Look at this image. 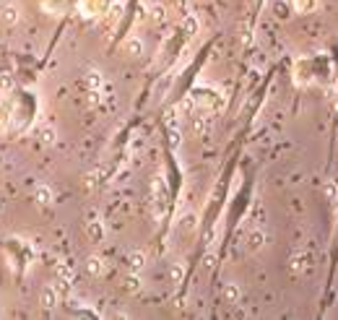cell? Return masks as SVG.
Listing matches in <instances>:
<instances>
[{
  "mask_svg": "<svg viewBox=\"0 0 338 320\" xmlns=\"http://www.w3.org/2000/svg\"><path fill=\"white\" fill-rule=\"evenodd\" d=\"M153 203H156V216H161L164 211V201H166V180L159 175L156 180H153Z\"/></svg>",
  "mask_w": 338,
  "mask_h": 320,
  "instance_id": "1",
  "label": "cell"
},
{
  "mask_svg": "<svg viewBox=\"0 0 338 320\" xmlns=\"http://www.w3.org/2000/svg\"><path fill=\"white\" fill-rule=\"evenodd\" d=\"M57 302H60V292H57V286H44L42 292H39V304L44 310H55L57 307Z\"/></svg>",
  "mask_w": 338,
  "mask_h": 320,
  "instance_id": "2",
  "label": "cell"
},
{
  "mask_svg": "<svg viewBox=\"0 0 338 320\" xmlns=\"http://www.w3.org/2000/svg\"><path fill=\"white\" fill-rule=\"evenodd\" d=\"M34 201H37V206H50L52 201H55V190L50 188V185H39L37 190H34Z\"/></svg>",
  "mask_w": 338,
  "mask_h": 320,
  "instance_id": "3",
  "label": "cell"
},
{
  "mask_svg": "<svg viewBox=\"0 0 338 320\" xmlns=\"http://www.w3.org/2000/svg\"><path fill=\"white\" fill-rule=\"evenodd\" d=\"M104 271H107V266L102 258H97V255L86 258V273H91V276H104Z\"/></svg>",
  "mask_w": 338,
  "mask_h": 320,
  "instance_id": "4",
  "label": "cell"
},
{
  "mask_svg": "<svg viewBox=\"0 0 338 320\" xmlns=\"http://www.w3.org/2000/svg\"><path fill=\"white\" fill-rule=\"evenodd\" d=\"M122 47H125V52H128V55L141 57V55H143V39H141V37H128Z\"/></svg>",
  "mask_w": 338,
  "mask_h": 320,
  "instance_id": "5",
  "label": "cell"
},
{
  "mask_svg": "<svg viewBox=\"0 0 338 320\" xmlns=\"http://www.w3.org/2000/svg\"><path fill=\"white\" fill-rule=\"evenodd\" d=\"M239 297H242V289H239V284H237V281L224 284V299H226L229 304H237V302H239Z\"/></svg>",
  "mask_w": 338,
  "mask_h": 320,
  "instance_id": "6",
  "label": "cell"
},
{
  "mask_svg": "<svg viewBox=\"0 0 338 320\" xmlns=\"http://www.w3.org/2000/svg\"><path fill=\"white\" fill-rule=\"evenodd\" d=\"M128 266H130V271H133V273L143 271V266H146V253H141V250L128 253Z\"/></svg>",
  "mask_w": 338,
  "mask_h": 320,
  "instance_id": "7",
  "label": "cell"
},
{
  "mask_svg": "<svg viewBox=\"0 0 338 320\" xmlns=\"http://www.w3.org/2000/svg\"><path fill=\"white\" fill-rule=\"evenodd\" d=\"M263 245H266V232L258 226V229H252V232L247 234V248H250V250H260Z\"/></svg>",
  "mask_w": 338,
  "mask_h": 320,
  "instance_id": "8",
  "label": "cell"
},
{
  "mask_svg": "<svg viewBox=\"0 0 338 320\" xmlns=\"http://www.w3.org/2000/svg\"><path fill=\"white\" fill-rule=\"evenodd\" d=\"M86 232L94 237L97 242H102V239H104V224H102L99 219H91V221H86Z\"/></svg>",
  "mask_w": 338,
  "mask_h": 320,
  "instance_id": "9",
  "label": "cell"
},
{
  "mask_svg": "<svg viewBox=\"0 0 338 320\" xmlns=\"http://www.w3.org/2000/svg\"><path fill=\"white\" fill-rule=\"evenodd\" d=\"M86 84H89V89H104V75L97 68H91L86 73Z\"/></svg>",
  "mask_w": 338,
  "mask_h": 320,
  "instance_id": "10",
  "label": "cell"
},
{
  "mask_svg": "<svg viewBox=\"0 0 338 320\" xmlns=\"http://www.w3.org/2000/svg\"><path fill=\"white\" fill-rule=\"evenodd\" d=\"M195 226H198V216L190 211V213H182V219H180V229L182 232H195Z\"/></svg>",
  "mask_w": 338,
  "mask_h": 320,
  "instance_id": "11",
  "label": "cell"
},
{
  "mask_svg": "<svg viewBox=\"0 0 338 320\" xmlns=\"http://www.w3.org/2000/svg\"><path fill=\"white\" fill-rule=\"evenodd\" d=\"M291 8L297 13H310L317 8V0H291Z\"/></svg>",
  "mask_w": 338,
  "mask_h": 320,
  "instance_id": "12",
  "label": "cell"
},
{
  "mask_svg": "<svg viewBox=\"0 0 338 320\" xmlns=\"http://www.w3.org/2000/svg\"><path fill=\"white\" fill-rule=\"evenodd\" d=\"M19 19H21V13H19V8H16V6H6V8H3V21H6L8 26L19 24Z\"/></svg>",
  "mask_w": 338,
  "mask_h": 320,
  "instance_id": "13",
  "label": "cell"
},
{
  "mask_svg": "<svg viewBox=\"0 0 338 320\" xmlns=\"http://www.w3.org/2000/svg\"><path fill=\"white\" fill-rule=\"evenodd\" d=\"M39 141H42V143H47V146H52V143L57 141V133H55V128H52V125H44V128H39Z\"/></svg>",
  "mask_w": 338,
  "mask_h": 320,
  "instance_id": "14",
  "label": "cell"
},
{
  "mask_svg": "<svg viewBox=\"0 0 338 320\" xmlns=\"http://www.w3.org/2000/svg\"><path fill=\"white\" fill-rule=\"evenodd\" d=\"M169 276H172V284H182V279H185V263H172V268H169Z\"/></svg>",
  "mask_w": 338,
  "mask_h": 320,
  "instance_id": "15",
  "label": "cell"
},
{
  "mask_svg": "<svg viewBox=\"0 0 338 320\" xmlns=\"http://www.w3.org/2000/svg\"><path fill=\"white\" fill-rule=\"evenodd\" d=\"M182 29H185V34H198V19L193 16V13H188V16H185Z\"/></svg>",
  "mask_w": 338,
  "mask_h": 320,
  "instance_id": "16",
  "label": "cell"
},
{
  "mask_svg": "<svg viewBox=\"0 0 338 320\" xmlns=\"http://www.w3.org/2000/svg\"><path fill=\"white\" fill-rule=\"evenodd\" d=\"M125 289H128L130 294L141 292V279H138V276H128V279H125Z\"/></svg>",
  "mask_w": 338,
  "mask_h": 320,
  "instance_id": "17",
  "label": "cell"
},
{
  "mask_svg": "<svg viewBox=\"0 0 338 320\" xmlns=\"http://www.w3.org/2000/svg\"><path fill=\"white\" fill-rule=\"evenodd\" d=\"M180 143H182L180 130H177V128H169V146H172V148L177 151V148H180Z\"/></svg>",
  "mask_w": 338,
  "mask_h": 320,
  "instance_id": "18",
  "label": "cell"
},
{
  "mask_svg": "<svg viewBox=\"0 0 338 320\" xmlns=\"http://www.w3.org/2000/svg\"><path fill=\"white\" fill-rule=\"evenodd\" d=\"M151 19H153V21H159V24H161V21L166 19V11H164L161 6H151Z\"/></svg>",
  "mask_w": 338,
  "mask_h": 320,
  "instance_id": "19",
  "label": "cell"
},
{
  "mask_svg": "<svg viewBox=\"0 0 338 320\" xmlns=\"http://www.w3.org/2000/svg\"><path fill=\"white\" fill-rule=\"evenodd\" d=\"M99 175H102V170H97V172L86 175V177H83V188H94L97 182H99Z\"/></svg>",
  "mask_w": 338,
  "mask_h": 320,
  "instance_id": "20",
  "label": "cell"
},
{
  "mask_svg": "<svg viewBox=\"0 0 338 320\" xmlns=\"http://www.w3.org/2000/svg\"><path fill=\"white\" fill-rule=\"evenodd\" d=\"M57 273H60V279H63V281H73V271H70V266L60 263V266H57Z\"/></svg>",
  "mask_w": 338,
  "mask_h": 320,
  "instance_id": "21",
  "label": "cell"
},
{
  "mask_svg": "<svg viewBox=\"0 0 338 320\" xmlns=\"http://www.w3.org/2000/svg\"><path fill=\"white\" fill-rule=\"evenodd\" d=\"M164 123H166L169 128H177V112H175V110H166V112H164Z\"/></svg>",
  "mask_w": 338,
  "mask_h": 320,
  "instance_id": "22",
  "label": "cell"
},
{
  "mask_svg": "<svg viewBox=\"0 0 338 320\" xmlns=\"http://www.w3.org/2000/svg\"><path fill=\"white\" fill-rule=\"evenodd\" d=\"M195 130L198 133H206V120L203 117H195Z\"/></svg>",
  "mask_w": 338,
  "mask_h": 320,
  "instance_id": "23",
  "label": "cell"
},
{
  "mask_svg": "<svg viewBox=\"0 0 338 320\" xmlns=\"http://www.w3.org/2000/svg\"><path fill=\"white\" fill-rule=\"evenodd\" d=\"M325 195L330 198V201L335 198V182H328V185H325Z\"/></svg>",
  "mask_w": 338,
  "mask_h": 320,
  "instance_id": "24",
  "label": "cell"
},
{
  "mask_svg": "<svg viewBox=\"0 0 338 320\" xmlns=\"http://www.w3.org/2000/svg\"><path fill=\"white\" fill-rule=\"evenodd\" d=\"M203 266H206V268H211V266H213V255H211V253H206V255H203Z\"/></svg>",
  "mask_w": 338,
  "mask_h": 320,
  "instance_id": "25",
  "label": "cell"
},
{
  "mask_svg": "<svg viewBox=\"0 0 338 320\" xmlns=\"http://www.w3.org/2000/svg\"><path fill=\"white\" fill-rule=\"evenodd\" d=\"M120 13H122V6H112V16L120 19Z\"/></svg>",
  "mask_w": 338,
  "mask_h": 320,
  "instance_id": "26",
  "label": "cell"
}]
</instances>
